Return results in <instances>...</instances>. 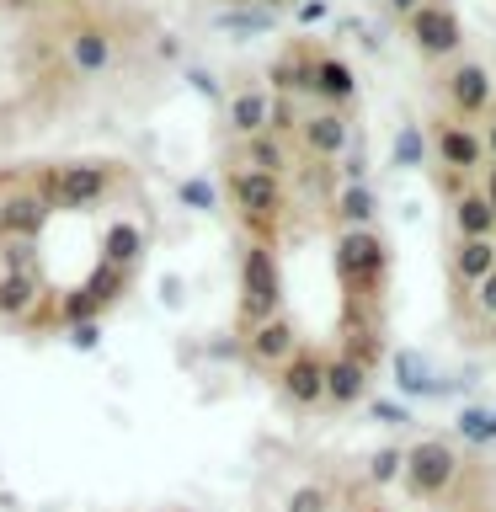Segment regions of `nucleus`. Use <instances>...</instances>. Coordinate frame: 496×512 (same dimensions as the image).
I'll return each instance as SVG.
<instances>
[{
    "instance_id": "1",
    "label": "nucleus",
    "mask_w": 496,
    "mask_h": 512,
    "mask_svg": "<svg viewBox=\"0 0 496 512\" xmlns=\"http://www.w3.org/2000/svg\"><path fill=\"white\" fill-rule=\"evenodd\" d=\"M150 251V198L118 160L11 176L0 198V326L43 336L112 310Z\"/></svg>"
},
{
    "instance_id": "2",
    "label": "nucleus",
    "mask_w": 496,
    "mask_h": 512,
    "mask_svg": "<svg viewBox=\"0 0 496 512\" xmlns=\"http://www.w3.org/2000/svg\"><path fill=\"white\" fill-rule=\"evenodd\" d=\"M400 480H406V491L416 496V502H438V496H448L454 480H459L454 443H443V438L411 443L406 454H400Z\"/></svg>"
},
{
    "instance_id": "3",
    "label": "nucleus",
    "mask_w": 496,
    "mask_h": 512,
    "mask_svg": "<svg viewBox=\"0 0 496 512\" xmlns=\"http://www.w3.org/2000/svg\"><path fill=\"white\" fill-rule=\"evenodd\" d=\"M432 150H438L443 171H459V176L480 171V160H486L480 134H475L470 123H459V118H438V123H432Z\"/></svg>"
},
{
    "instance_id": "4",
    "label": "nucleus",
    "mask_w": 496,
    "mask_h": 512,
    "mask_svg": "<svg viewBox=\"0 0 496 512\" xmlns=\"http://www.w3.org/2000/svg\"><path fill=\"white\" fill-rule=\"evenodd\" d=\"M406 22H411V38L427 59H443V54L459 48V16L448 11V0H427V6L411 11Z\"/></svg>"
},
{
    "instance_id": "5",
    "label": "nucleus",
    "mask_w": 496,
    "mask_h": 512,
    "mask_svg": "<svg viewBox=\"0 0 496 512\" xmlns=\"http://www.w3.org/2000/svg\"><path fill=\"white\" fill-rule=\"evenodd\" d=\"M448 107H454V112H448V118H459V123H470V118H480V112H486L491 107V75L486 70H480V64L475 59H464V64H454V75H448Z\"/></svg>"
},
{
    "instance_id": "6",
    "label": "nucleus",
    "mask_w": 496,
    "mask_h": 512,
    "mask_svg": "<svg viewBox=\"0 0 496 512\" xmlns=\"http://www.w3.org/2000/svg\"><path fill=\"white\" fill-rule=\"evenodd\" d=\"M454 230H459V240H496V214H491V203L480 198V187L454 198Z\"/></svg>"
},
{
    "instance_id": "7",
    "label": "nucleus",
    "mask_w": 496,
    "mask_h": 512,
    "mask_svg": "<svg viewBox=\"0 0 496 512\" xmlns=\"http://www.w3.org/2000/svg\"><path fill=\"white\" fill-rule=\"evenodd\" d=\"M454 283L464 288H480L496 272V240H459V251H454Z\"/></svg>"
},
{
    "instance_id": "8",
    "label": "nucleus",
    "mask_w": 496,
    "mask_h": 512,
    "mask_svg": "<svg viewBox=\"0 0 496 512\" xmlns=\"http://www.w3.org/2000/svg\"><path fill=\"white\" fill-rule=\"evenodd\" d=\"M368 390V368L347 358H326V406H358Z\"/></svg>"
},
{
    "instance_id": "9",
    "label": "nucleus",
    "mask_w": 496,
    "mask_h": 512,
    "mask_svg": "<svg viewBox=\"0 0 496 512\" xmlns=\"http://www.w3.org/2000/svg\"><path fill=\"white\" fill-rule=\"evenodd\" d=\"M459 432H464L470 443H491V438H496V422H491V411H464V416H459Z\"/></svg>"
},
{
    "instance_id": "10",
    "label": "nucleus",
    "mask_w": 496,
    "mask_h": 512,
    "mask_svg": "<svg viewBox=\"0 0 496 512\" xmlns=\"http://www.w3.org/2000/svg\"><path fill=\"white\" fill-rule=\"evenodd\" d=\"M395 475H400V448H384V454L368 459V480H374V486H384V480H395Z\"/></svg>"
},
{
    "instance_id": "11",
    "label": "nucleus",
    "mask_w": 496,
    "mask_h": 512,
    "mask_svg": "<svg viewBox=\"0 0 496 512\" xmlns=\"http://www.w3.org/2000/svg\"><path fill=\"white\" fill-rule=\"evenodd\" d=\"M475 310L496 320V272H491V278H486V283H480V288H475Z\"/></svg>"
},
{
    "instance_id": "12",
    "label": "nucleus",
    "mask_w": 496,
    "mask_h": 512,
    "mask_svg": "<svg viewBox=\"0 0 496 512\" xmlns=\"http://www.w3.org/2000/svg\"><path fill=\"white\" fill-rule=\"evenodd\" d=\"M480 198H486L491 214H496V166H491V176H486V187H480Z\"/></svg>"
},
{
    "instance_id": "13",
    "label": "nucleus",
    "mask_w": 496,
    "mask_h": 512,
    "mask_svg": "<svg viewBox=\"0 0 496 512\" xmlns=\"http://www.w3.org/2000/svg\"><path fill=\"white\" fill-rule=\"evenodd\" d=\"M427 0H390V11H400V16H411V11H422Z\"/></svg>"
},
{
    "instance_id": "14",
    "label": "nucleus",
    "mask_w": 496,
    "mask_h": 512,
    "mask_svg": "<svg viewBox=\"0 0 496 512\" xmlns=\"http://www.w3.org/2000/svg\"><path fill=\"white\" fill-rule=\"evenodd\" d=\"M480 144H486V155L496 160V118H491V128H486V134H480Z\"/></svg>"
}]
</instances>
